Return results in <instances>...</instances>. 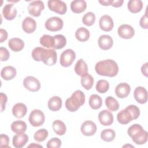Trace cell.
Here are the masks:
<instances>
[{
    "label": "cell",
    "instance_id": "obj_42",
    "mask_svg": "<svg viewBox=\"0 0 148 148\" xmlns=\"http://www.w3.org/2000/svg\"><path fill=\"white\" fill-rule=\"evenodd\" d=\"M131 113L134 120L137 119L140 115V110L138 106L134 105H130L126 108Z\"/></svg>",
    "mask_w": 148,
    "mask_h": 148
},
{
    "label": "cell",
    "instance_id": "obj_9",
    "mask_svg": "<svg viewBox=\"0 0 148 148\" xmlns=\"http://www.w3.org/2000/svg\"><path fill=\"white\" fill-rule=\"evenodd\" d=\"M24 87L32 92H36L40 88V83L38 79L32 76H27L23 80Z\"/></svg>",
    "mask_w": 148,
    "mask_h": 148
},
{
    "label": "cell",
    "instance_id": "obj_20",
    "mask_svg": "<svg viewBox=\"0 0 148 148\" xmlns=\"http://www.w3.org/2000/svg\"><path fill=\"white\" fill-rule=\"evenodd\" d=\"M99 47L103 50H107L112 48L113 45V40L112 37L108 35H102L99 36L98 40Z\"/></svg>",
    "mask_w": 148,
    "mask_h": 148
},
{
    "label": "cell",
    "instance_id": "obj_49",
    "mask_svg": "<svg viewBox=\"0 0 148 148\" xmlns=\"http://www.w3.org/2000/svg\"><path fill=\"white\" fill-rule=\"evenodd\" d=\"M147 66H148V63L146 62L145 64H143V65L141 67V72L143 75L145 76H147Z\"/></svg>",
    "mask_w": 148,
    "mask_h": 148
},
{
    "label": "cell",
    "instance_id": "obj_26",
    "mask_svg": "<svg viewBox=\"0 0 148 148\" xmlns=\"http://www.w3.org/2000/svg\"><path fill=\"white\" fill-rule=\"evenodd\" d=\"M62 99L58 96H53L51 97L48 101V108L53 111L56 112L59 110L62 106Z\"/></svg>",
    "mask_w": 148,
    "mask_h": 148
},
{
    "label": "cell",
    "instance_id": "obj_35",
    "mask_svg": "<svg viewBox=\"0 0 148 148\" xmlns=\"http://www.w3.org/2000/svg\"><path fill=\"white\" fill-rule=\"evenodd\" d=\"M105 105L108 109L110 111L115 112L119 109V103L118 101L111 96H108L106 98Z\"/></svg>",
    "mask_w": 148,
    "mask_h": 148
},
{
    "label": "cell",
    "instance_id": "obj_34",
    "mask_svg": "<svg viewBox=\"0 0 148 148\" xmlns=\"http://www.w3.org/2000/svg\"><path fill=\"white\" fill-rule=\"evenodd\" d=\"M40 43L42 46L47 48H54V37L49 35H43L40 38Z\"/></svg>",
    "mask_w": 148,
    "mask_h": 148
},
{
    "label": "cell",
    "instance_id": "obj_38",
    "mask_svg": "<svg viewBox=\"0 0 148 148\" xmlns=\"http://www.w3.org/2000/svg\"><path fill=\"white\" fill-rule=\"evenodd\" d=\"M48 135L49 132L45 128H42L35 132L34 135V138L36 141L38 142H42L46 140L48 136Z\"/></svg>",
    "mask_w": 148,
    "mask_h": 148
},
{
    "label": "cell",
    "instance_id": "obj_23",
    "mask_svg": "<svg viewBox=\"0 0 148 148\" xmlns=\"http://www.w3.org/2000/svg\"><path fill=\"white\" fill-rule=\"evenodd\" d=\"M17 74V71L12 66H6L2 68L1 72V76L5 80L13 79Z\"/></svg>",
    "mask_w": 148,
    "mask_h": 148
},
{
    "label": "cell",
    "instance_id": "obj_31",
    "mask_svg": "<svg viewBox=\"0 0 148 148\" xmlns=\"http://www.w3.org/2000/svg\"><path fill=\"white\" fill-rule=\"evenodd\" d=\"M75 37L80 42H86L90 38V32L84 27H80L75 32Z\"/></svg>",
    "mask_w": 148,
    "mask_h": 148
},
{
    "label": "cell",
    "instance_id": "obj_47",
    "mask_svg": "<svg viewBox=\"0 0 148 148\" xmlns=\"http://www.w3.org/2000/svg\"><path fill=\"white\" fill-rule=\"evenodd\" d=\"M0 42L2 43L5 41L8 38V32L7 31L2 28L0 29Z\"/></svg>",
    "mask_w": 148,
    "mask_h": 148
},
{
    "label": "cell",
    "instance_id": "obj_4",
    "mask_svg": "<svg viewBox=\"0 0 148 148\" xmlns=\"http://www.w3.org/2000/svg\"><path fill=\"white\" fill-rule=\"evenodd\" d=\"M85 94L81 90H76L65 101V107L68 110L74 112L85 102Z\"/></svg>",
    "mask_w": 148,
    "mask_h": 148
},
{
    "label": "cell",
    "instance_id": "obj_6",
    "mask_svg": "<svg viewBox=\"0 0 148 148\" xmlns=\"http://www.w3.org/2000/svg\"><path fill=\"white\" fill-rule=\"evenodd\" d=\"M45 26V28L50 31H58L63 28L64 22L61 18L54 16L50 17L46 20Z\"/></svg>",
    "mask_w": 148,
    "mask_h": 148
},
{
    "label": "cell",
    "instance_id": "obj_2",
    "mask_svg": "<svg viewBox=\"0 0 148 148\" xmlns=\"http://www.w3.org/2000/svg\"><path fill=\"white\" fill-rule=\"evenodd\" d=\"M95 70L100 76L114 77L119 72V66L114 60L108 59L98 62L95 64Z\"/></svg>",
    "mask_w": 148,
    "mask_h": 148
},
{
    "label": "cell",
    "instance_id": "obj_18",
    "mask_svg": "<svg viewBox=\"0 0 148 148\" xmlns=\"http://www.w3.org/2000/svg\"><path fill=\"white\" fill-rule=\"evenodd\" d=\"M36 28V21L31 17H25L22 22V28L27 34L34 32Z\"/></svg>",
    "mask_w": 148,
    "mask_h": 148
},
{
    "label": "cell",
    "instance_id": "obj_51",
    "mask_svg": "<svg viewBox=\"0 0 148 148\" xmlns=\"http://www.w3.org/2000/svg\"><path fill=\"white\" fill-rule=\"evenodd\" d=\"M28 147H43V146H41V145H36V143H31V144H30Z\"/></svg>",
    "mask_w": 148,
    "mask_h": 148
},
{
    "label": "cell",
    "instance_id": "obj_33",
    "mask_svg": "<svg viewBox=\"0 0 148 148\" xmlns=\"http://www.w3.org/2000/svg\"><path fill=\"white\" fill-rule=\"evenodd\" d=\"M94 78L88 73L81 76L82 86L87 90H90L94 84Z\"/></svg>",
    "mask_w": 148,
    "mask_h": 148
},
{
    "label": "cell",
    "instance_id": "obj_30",
    "mask_svg": "<svg viewBox=\"0 0 148 148\" xmlns=\"http://www.w3.org/2000/svg\"><path fill=\"white\" fill-rule=\"evenodd\" d=\"M128 9L132 13H136L141 11L143 8V2L140 0H130L128 2Z\"/></svg>",
    "mask_w": 148,
    "mask_h": 148
},
{
    "label": "cell",
    "instance_id": "obj_7",
    "mask_svg": "<svg viewBox=\"0 0 148 148\" xmlns=\"http://www.w3.org/2000/svg\"><path fill=\"white\" fill-rule=\"evenodd\" d=\"M76 58V53L72 49H66L64 51L61 56L60 62L62 66L68 67L72 65Z\"/></svg>",
    "mask_w": 148,
    "mask_h": 148
},
{
    "label": "cell",
    "instance_id": "obj_10",
    "mask_svg": "<svg viewBox=\"0 0 148 148\" xmlns=\"http://www.w3.org/2000/svg\"><path fill=\"white\" fill-rule=\"evenodd\" d=\"M45 9V5L42 1H34L31 2L28 6L29 13L34 17L40 16L41 12Z\"/></svg>",
    "mask_w": 148,
    "mask_h": 148
},
{
    "label": "cell",
    "instance_id": "obj_28",
    "mask_svg": "<svg viewBox=\"0 0 148 148\" xmlns=\"http://www.w3.org/2000/svg\"><path fill=\"white\" fill-rule=\"evenodd\" d=\"M74 69L76 73L80 76H82L88 73L87 65L86 62L82 58L77 61L75 64Z\"/></svg>",
    "mask_w": 148,
    "mask_h": 148
},
{
    "label": "cell",
    "instance_id": "obj_16",
    "mask_svg": "<svg viewBox=\"0 0 148 148\" xmlns=\"http://www.w3.org/2000/svg\"><path fill=\"white\" fill-rule=\"evenodd\" d=\"M115 94L120 98H124L128 96L131 91V87L127 83H121L115 88Z\"/></svg>",
    "mask_w": 148,
    "mask_h": 148
},
{
    "label": "cell",
    "instance_id": "obj_27",
    "mask_svg": "<svg viewBox=\"0 0 148 148\" xmlns=\"http://www.w3.org/2000/svg\"><path fill=\"white\" fill-rule=\"evenodd\" d=\"M27 128V124L22 120L14 121L11 124V130L16 134L24 133L26 131Z\"/></svg>",
    "mask_w": 148,
    "mask_h": 148
},
{
    "label": "cell",
    "instance_id": "obj_44",
    "mask_svg": "<svg viewBox=\"0 0 148 148\" xmlns=\"http://www.w3.org/2000/svg\"><path fill=\"white\" fill-rule=\"evenodd\" d=\"M0 53H1V61H7L10 57V53L8 50L3 47H0Z\"/></svg>",
    "mask_w": 148,
    "mask_h": 148
},
{
    "label": "cell",
    "instance_id": "obj_43",
    "mask_svg": "<svg viewBox=\"0 0 148 148\" xmlns=\"http://www.w3.org/2000/svg\"><path fill=\"white\" fill-rule=\"evenodd\" d=\"M9 138L5 134H1L0 136V147H9L8 146L9 143Z\"/></svg>",
    "mask_w": 148,
    "mask_h": 148
},
{
    "label": "cell",
    "instance_id": "obj_48",
    "mask_svg": "<svg viewBox=\"0 0 148 148\" xmlns=\"http://www.w3.org/2000/svg\"><path fill=\"white\" fill-rule=\"evenodd\" d=\"M123 3H124L123 0H116V1L112 0L111 5L115 8H119L123 5Z\"/></svg>",
    "mask_w": 148,
    "mask_h": 148
},
{
    "label": "cell",
    "instance_id": "obj_24",
    "mask_svg": "<svg viewBox=\"0 0 148 148\" xmlns=\"http://www.w3.org/2000/svg\"><path fill=\"white\" fill-rule=\"evenodd\" d=\"M87 3L84 0H75L71 3V9L75 13H81L85 11Z\"/></svg>",
    "mask_w": 148,
    "mask_h": 148
},
{
    "label": "cell",
    "instance_id": "obj_25",
    "mask_svg": "<svg viewBox=\"0 0 148 148\" xmlns=\"http://www.w3.org/2000/svg\"><path fill=\"white\" fill-rule=\"evenodd\" d=\"M8 46L12 51L18 52L23 49L24 47V42L20 38H13L9 39L8 42Z\"/></svg>",
    "mask_w": 148,
    "mask_h": 148
},
{
    "label": "cell",
    "instance_id": "obj_19",
    "mask_svg": "<svg viewBox=\"0 0 148 148\" xmlns=\"http://www.w3.org/2000/svg\"><path fill=\"white\" fill-rule=\"evenodd\" d=\"M29 139L28 136L24 134H17L13 137L12 143L14 147L21 148L24 146L28 142Z\"/></svg>",
    "mask_w": 148,
    "mask_h": 148
},
{
    "label": "cell",
    "instance_id": "obj_36",
    "mask_svg": "<svg viewBox=\"0 0 148 148\" xmlns=\"http://www.w3.org/2000/svg\"><path fill=\"white\" fill-rule=\"evenodd\" d=\"M53 37L54 39V46L53 49L57 50L61 49L66 45V39L64 35L58 34L53 36Z\"/></svg>",
    "mask_w": 148,
    "mask_h": 148
},
{
    "label": "cell",
    "instance_id": "obj_40",
    "mask_svg": "<svg viewBox=\"0 0 148 148\" xmlns=\"http://www.w3.org/2000/svg\"><path fill=\"white\" fill-rule=\"evenodd\" d=\"M95 21V15L94 13L89 12L86 13L83 18L82 22L83 23L87 26L92 25Z\"/></svg>",
    "mask_w": 148,
    "mask_h": 148
},
{
    "label": "cell",
    "instance_id": "obj_13",
    "mask_svg": "<svg viewBox=\"0 0 148 148\" xmlns=\"http://www.w3.org/2000/svg\"><path fill=\"white\" fill-rule=\"evenodd\" d=\"M134 97L136 102L144 104L147 101V91L143 87H137L134 90Z\"/></svg>",
    "mask_w": 148,
    "mask_h": 148
},
{
    "label": "cell",
    "instance_id": "obj_14",
    "mask_svg": "<svg viewBox=\"0 0 148 148\" xmlns=\"http://www.w3.org/2000/svg\"><path fill=\"white\" fill-rule=\"evenodd\" d=\"M98 120L102 125L108 126L113 122V115L111 112L108 110H103L98 114Z\"/></svg>",
    "mask_w": 148,
    "mask_h": 148
},
{
    "label": "cell",
    "instance_id": "obj_32",
    "mask_svg": "<svg viewBox=\"0 0 148 148\" xmlns=\"http://www.w3.org/2000/svg\"><path fill=\"white\" fill-rule=\"evenodd\" d=\"M89 105L91 109L96 110L99 109L102 105L101 97L97 94H92L89 98Z\"/></svg>",
    "mask_w": 148,
    "mask_h": 148
},
{
    "label": "cell",
    "instance_id": "obj_50",
    "mask_svg": "<svg viewBox=\"0 0 148 148\" xmlns=\"http://www.w3.org/2000/svg\"><path fill=\"white\" fill-rule=\"evenodd\" d=\"M99 2L103 6H109L111 5L112 0H106V1H99Z\"/></svg>",
    "mask_w": 148,
    "mask_h": 148
},
{
    "label": "cell",
    "instance_id": "obj_12",
    "mask_svg": "<svg viewBox=\"0 0 148 148\" xmlns=\"http://www.w3.org/2000/svg\"><path fill=\"white\" fill-rule=\"evenodd\" d=\"M97 125L92 121L87 120L84 121L81 125L80 130L82 133L87 136H92L97 131Z\"/></svg>",
    "mask_w": 148,
    "mask_h": 148
},
{
    "label": "cell",
    "instance_id": "obj_45",
    "mask_svg": "<svg viewBox=\"0 0 148 148\" xmlns=\"http://www.w3.org/2000/svg\"><path fill=\"white\" fill-rule=\"evenodd\" d=\"M0 99H1V112H3L6 108V103L8 101L7 95L3 93H0Z\"/></svg>",
    "mask_w": 148,
    "mask_h": 148
},
{
    "label": "cell",
    "instance_id": "obj_15",
    "mask_svg": "<svg viewBox=\"0 0 148 148\" xmlns=\"http://www.w3.org/2000/svg\"><path fill=\"white\" fill-rule=\"evenodd\" d=\"M100 28L105 32L110 31L114 26L113 19L109 15L102 16L99 21Z\"/></svg>",
    "mask_w": 148,
    "mask_h": 148
},
{
    "label": "cell",
    "instance_id": "obj_29",
    "mask_svg": "<svg viewBox=\"0 0 148 148\" xmlns=\"http://www.w3.org/2000/svg\"><path fill=\"white\" fill-rule=\"evenodd\" d=\"M52 127L54 132L58 135L62 136L66 131V128L65 123L60 120H56L53 122Z\"/></svg>",
    "mask_w": 148,
    "mask_h": 148
},
{
    "label": "cell",
    "instance_id": "obj_41",
    "mask_svg": "<svg viewBox=\"0 0 148 148\" xmlns=\"http://www.w3.org/2000/svg\"><path fill=\"white\" fill-rule=\"evenodd\" d=\"M61 140L58 138H53L50 139L46 145L48 148H58L61 146Z\"/></svg>",
    "mask_w": 148,
    "mask_h": 148
},
{
    "label": "cell",
    "instance_id": "obj_8",
    "mask_svg": "<svg viewBox=\"0 0 148 148\" xmlns=\"http://www.w3.org/2000/svg\"><path fill=\"white\" fill-rule=\"evenodd\" d=\"M47 5L50 10L61 15L64 14L67 11V6L62 1L49 0L47 2Z\"/></svg>",
    "mask_w": 148,
    "mask_h": 148
},
{
    "label": "cell",
    "instance_id": "obj_11",
    "mask_svg": "<svg viewBox=\"0 0 148 148\" xmlns=\"http://www.w3.org/2000/svg\"><path fill=\"white\" fill-rule=\"evenodd\" d=\"M117 32L120 38L128 39L134 36L135 30L132 26L128 24H122L118 28Z\"/></svg>",
    "mask_w": 148,
    "mask_h": 148
},
{
    "label": "cell",
    "instance_id": "obj_22",
    "mask_svg": "<svg viewBox=\"0 0 148 148\" xmlns=\"http://www.w3.org/2000/svg\"><path fill=\"white\" fill-rule=\"evenodd\" d=\"M27 112V108L23 103H17L12 108V113L16 118L21 119L24 117Z\"/></svg>",
    "mask_w": 148,
    "mask_h": 148
},
{
    "label": "cell",
    "instance_id": "obj_21",
    "mask_svg": "<svg viewBox=\"0 0 148 148\" xmlns=\"http://www.w3.org/2000/svg\"><path fill=\"white\" fill-rule=\"evenodd\" d=\"M117 119L119 123L121 124H127L134 120L132 116L127 108L121 110L118 113Z\"/></svg>",
    "mask_w": 148,
    "mask_h": 148
},
{
    "label": "cell",
    "instance_id": "obj_37",
    "mask_svg": "<svg viewBox=\"0 0 148 148\" xmlns=\"http://www.w3.org/2000/svg\"><path fill=\"white\" fill-rule=\"evenodd\" d=\"M116 133L112 129H105L101 133V138L105 142H111L114 140Z\"/></svg>",
    "mask_w": 148,
    "mask_h": 148
},
{
    "label": "cell",
    "instance_id": "obj_46",
    "mask_svg": "<svg viewBox=\"0 0 148 148\" xmlns=\"http://www.w3.org/2000/svg\"><path fill=\"white\" fill-rule=\"evenodd\" d=\"M140 26L144 29H147L148 28V17L147 14L146 13L144 16H143L139 21Z\"/></svg>",
    "mask_w": 148,
    "mask_h": 148
},
{
    "label": "cell",
    "instance_id": "obj_39",
    "mask_svg": "<svg viewBox=\"0 0 148 148\" xmlns=\"http://www.w3.org/2000/svg\"><path fill=\"white\" fill-rule=\"evenodd\" d=\"M95 88L97 91L98 92L103 94L108 91L109 88V83L106 80H104V79L99 80L97 83Z\"/></svg>",
    "mask_w": 148,
    "mask_h": 148
},
{
    "label": "cell",
    "instance_id": "obj_5",
    "mask_svg": "<svg viewBox=\"0 0 148 148\" xmlns=\"http://www.w3.org/2000/svg\"><path fill=\"white\" fill-rule=\"evenodd\" d=\"M28 120L29 123L33 127H39L45 123V116L42 110L39 109H34L31 112Z\"/></svg>",
    "mask_w": 148,
    "mask_h": 148
},
{
    "label": "cell",
    "instance_id": "obj_3",
    "mask_svg": "<svg viewBox=\"0 0 148 148\" xmlns=\"http://www.w3.org/2000/svg\"><path fill=\"white\" fill-rule=\"evenodd\" d=\"M127 133L132 138V141L136 145H143L147 141V132L144 130L143 127L138 124H134L130 126L128 128Z\"/></svg>",
    "mask_w": 148,
    "mask_h": 148
},
{
    "label": "cell",
    "instance_id": "obj_17",
    "mask_svg": "<svg viewBox=\"0 0 148 148\" xmlns=\"http://www.w3.org/2000/svg\"><path fill=\"white\" fill-rule=\"evenodd\" d=\"M3 17L7 20H12L17 16V10L13 3H8L5 5L2 9Z\"/></svg>",
    "mask_w": 148,
    "mask_h": 148
},
{
    "label": "cell",
    "instance_id": "obj_1",
    "mask_svg": "<svg viewBox=\"0 0 148 148\" xmlns=\"http://www.w3.org/2000/svg\"><path fill=\"white\" fill-rule=\"evenodd\" d=\"M32 58L36 61H42L47 65H53L57 62V52L54 49H46L36 47L31 53Z\"/></svg>",
    "mask_w": 148,
    "mask_h": 148
}]
</instances>
